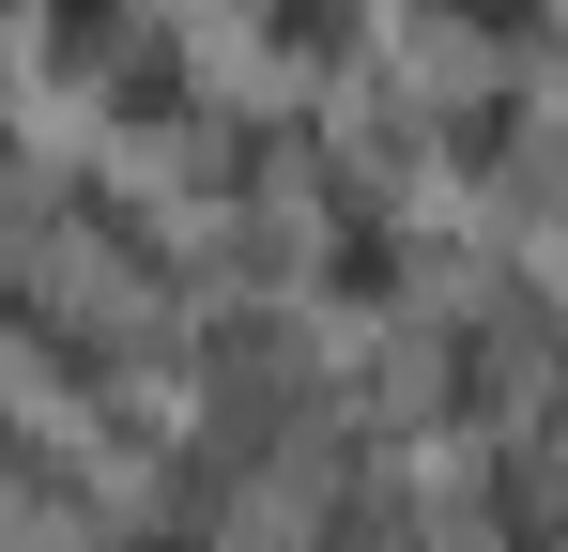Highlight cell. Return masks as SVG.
<instances>
[{
  "label": "cell",
  "instance_id": "obj_1",
  "mask_svg": "<svg viewBox=\"0 0 568 552\" xmlns=\"http://www.w3.org/2000/svg\"><path fill=\"white\" fill-rule=\"evenodd\" d=\"M476 16H538V0H476Z\"/></svg>",
  "mask_w": 568,
  "mask_h": 552
}]
</instances>
